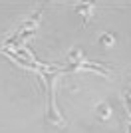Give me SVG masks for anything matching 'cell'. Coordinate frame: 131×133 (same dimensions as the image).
Listing matches in <instances>:
<instances>
[{"label": "cell", "mask_w": 131, "mask_h": 133, "mask_svg": "<svg viewBox=\"0 0 131 133\" xmlns=\"http://www.w3.org/2000/svg\"><path fill=\"white\" fill-rule=\"evenodd\" d=\"M56 78H58V74H54L52 76V79H50V107H48V121L52 123V125H56V127H66V121L62 119L60 115H58V111H56L54 107V82Z\"/></svg>", "instance_id": "6da1fadb"}, {"label": "cell", "mask_w": 131, "mask_h": 133, "mask_svg": "<svg viewBox=\"0 0 131 133\" xmlns=\"http://www.w3.org/2000/svg\"><path fill=\"white\" fill-rule=\"evenodd\" d=\"M95 115H97L99 121H107L113 115V109H111V105H109L107 101H99L97 105H95Z\"/></svg>", "instance_id": "7a4b0ae2"}, {"label": "cell", "mask_w": 131, "mask_h": 133, "mask_svg": "<svg viewBox=\"0 0 131 133\" xmlns=\"http://www.w3.org/2000/svg\"><path fill=\"white\" fill-rule=\"evenodd\" d=\"M93 8H95V4H93V2H83V4H80V6L76 8V10L83 16V26H86V24H89V20H91V16H93Z\"/></svg>", "instance_id": "3957f363"}, {"label": "cell", "mask_w": 131, "mask_h": 133, "mask_svg": "<svg viewBox=\"0 0 131 133\" xmlns=\"http://www.w3.org/2000/svg\"><path fill=\"white\" fill-rule=\"evenodd\" d=\"M101 44L103 46H113L115 44V36L113 34H103V36H101Z\"/></svg>", "instance_id": "277c9868"}]
</instances>
